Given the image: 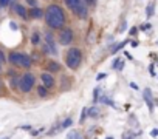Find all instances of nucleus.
I'll return each instance as SVG.
<instances>
[{
  "instance_id": "obj_1",
  "label": "nucleus",
  "mask_w": 158,
  "mask_h": 139,
  "mask_svg": "<svg viewBox=\"0 0 158 139\" xmlns=\"http://www.w3.org/2000/svg\"><path fill=\"white\" fill-rule=\"evenodd\" d=\"M65 12L59 5H50L45 11V22L51 30H62L65 25Z\"/></svg>"
},
{
  "instance_id": "obj_2",
  "label": "nucleus",
  "mask_w": 158,
  "mask_h": 139,
  "mask_svg": "<svg viewBox=\"0 0 158 139\" xmlns=\"http://www.w3.org/2000/svg\"><path fill=\"white\" fill-rule=\"evenodd\" d=\"M65 62H67V67L70 70H76L82 62V51L79 48H70V50L67 51Z\"/></svg>"
},
{
  "instance_id": "obj_3",
  "label": "nucleus",
  "mask_w": 158,
  "mask_h": 139,
  "mask_svg": "<svg viewBox=\"0 0 158 139\" xmlns=\"http://www.w3.org/2000/svg\"><path fill=\"white\" fill-rule=\"evenodd\" d=\"M34 82H36V77H34L31 73H25L22 77L19 79V90L22 93H30L34 87Z\"/></svg>"
},
{
  "instance_id": "obj_4",
  "label": "nucleus",
  "mask_w": 158,
  "mask_h": 139,
  "mask_svg": "<svg viewBox=\"0 0 158 139\" xmlns=\"http://www.w3.org/2000/svg\"><path fill=\"white\" fill-rule=\"evenodd\" d=\"M73 30H70V28H65V30H60L59 33V42H60V45H70L71 42H73Z\"/></svg>"
},
{
  "instance_id": "obj_5",
  "label": "nucleus",
  "mask_w": 158,
  "mask_h": 139,
  "mask_svg": "<svg viewBox=\"0 0 158 139\" xmlns=\"http://www.w3.org/2000/svg\"><path fill=\"white\" fill-rule=\"evenodd\" d=\"M65 5H67V8L70 11H73L74 14H78L82 6H85L84 0H65Z\"/></svg>"
},
{
  "instance_id": "obj_6",
  "label": "nucleus",
  "mask_w": 158,
  "mask_h": 139,
  "mask_svg": "<svg viewBox=\"0 0 158 139\" xmlns=\"http://www.w3.org/2000/svg\"><path fill=\"white\" fill-rule=\"evenodd\" d=\"M40 80H42V83H44V87L48 90V88H53L54 87V83H56V80H54V77H53V74H50V73H42L40 74Z\"/></svg>"
},
{
  "instance_id": "obj_7",
  "label": "nucleus",
  "mask_w": 158,
  "mask_h": 139,
  "mask_svg": "<svg viewBox=\"0 0 158 139\" xmlns=\"http://www.w3.org/2000/svg\"><path fill=\"white\" fill-rule=\"evenodd\" d=\"M48 71L47 73H50V74H53V73H59L60 70H62V67H60V64L59 62H56V60H48L47 62V67H45Z\"/></svg>"
},
{
  "instance_id": "obj_8",
  "label": "nucleus",
  "mask_w": 158,
  "mask_h": 139,
  "mask_svg": "<svg viewBox=\"0 0 158 139\" xmlns=\"http://www.w3.org/2000/svg\"><path fill=\"white\" fill-rule=\"evenodd\" d=\"M143 97H144V101H146V104H147V107H149V111L150 113H154V99H152V91H150L149 88H146L144 90V94H143Z\"/></svg>"
},
{
  "instance_id": "obj_9",
  "label": "nucleus",
  "mask_w": 158,
  "mask_h": 139,
  "mask_svg": "<svg viewBox=\"0 0 158 139\" xmlns=\"http://www.w3.org/2000/svg\"><path fill=\"white\" fill-rule=\"evenodd\" d=\"M31 64H33V59L30 57L28 54H20V64H19V67H23V68H30L31 67Z\"/></svg>"
},
{
  "instance_id": "obj_10",
  "label": "nucleus",
  "mask_w": 158,
  "mask_h": 139,
  "mask_svg": "<svg viewBox=\"0 0 158 139\" xmlns=\"http://www.w3.org/2000/svg\"><path fill=\"white\" fill-rule=\"evenodd\" d=\"M20 54H22V53L11 51V53H9V56H8L9 64H12V65H17V67H19V64H20Z\"/></svg>"
},
{
  "instance_id": "obj_11",
  "label": "nucleus",
  "mask_w": 158,
  "mask_h": 139,
  "mask_svg": "<svg viewBox=\"0 0 158 139\" xmlns=\"http://www.w3.org/2000/svg\"><path fill=\"white\" fill-rule=\"evenodd\" d=\"M42 16H44V11L40 8H37V6L36 8H31L30 12H28V17H31V19H40Z\"/></svg>"
},
{
  "instance_id": "obj_12",
  "label": "nucleus",
  "mask_w": 158,
  "mask_h": 139,
  "mask_svg": "<svg viewBox=\"0 0 158 139\" xmlns=\"http://www.w3.org/2000/svg\"><path fill=\"white\" fill-rule=\"evenodd\" d=\"M14 9H16V12L19 14L20 17H23V19H28V12H26V9L23 8L22 5H16V6H14Z\"/></svg>"
},
{
  "instance_id": "obj_13",
  "label": "nucleus",
  "mask_w": 158,
  "mask_h": 139,
  "mask_svg": "<svg viewBox=\"0 0 158 139\" xmlns=\"http://www.w3.org/2000/svg\"><path fill=\"white\" fill-rule=\"evenodd\" d=\"M37 94H39L40 97H47V96H48V90H47L44 85H40V87H37Z\"/></svg>"
},
{
  "instance_id": "obj_14",
  "label": "nucleus",
  "mask_w": 158,
  "mask_h": 139,
  "mask_svg": "<svg viewBox=\"0 0 158 139\" xmlns=\"http://www.w3.org/2000/svg\"><path fill=\"white\" fill-rule=\"evenodd\" d=\"M113 68H116L118 71H121V70L124 68V62H121L119 59H115V62H113Z\"/></svg>"
},
{
  "instance_id": "obj_15",
  "label": "nucleus",
  "mask_w": 158,
  "mask_h": 139,
  "mask_svg": "<svg viewBox=\"0 0 158 139\" xmlns=\"http://www.w3.org/2000/svg\"><path fill=\"white\" fill-rule=\"evenodd\" d=\"M39 40H40L39 33H34V34H33V37H31V43H33V45H37V43H39Z\"/></svg>"
},
{
  "instance_id": "obj_16",
  "label": "nucleus",
  "mask_w": 158,
  "mask_h": 139,
  "mask_svg": "<svg viewBox=\"0 0 158 139\" xmlns=\"http://www.w3.org/2000/svg\"><path fill=\"white\" fill-rule=\"evenodd\" d=\"M71 124H73V119H70V117H68V119H65L62 124H60V128H67V127H70Z\"/></svg>"
},
{
  "instance_id": "obj_17",
  "label": "nucleus",
  "mask_w": 158,
  "mask_h": 139,
  "mask_svg": "<svg viewBox=\"0 0 158 139\" xmlns=\"http://www.w3.org/2000/svg\"><path fill=\"white\" fill-rule=\"evenodd\" d=\"M87 116H88V110L84 108V110H82V113H81V119H79V122L82 124V122L85 121V117H87Z\"/></svg>"
},
{
  "instance_id": "obj_18",
  "label": "nucleus",
  "mask_w": 158,
  "mask_h": 139,
  "mask_svg": "<svg viewBox=\"0 0 158 139\" xmlns=\"http://www.w3.org/2000/svg\"><path fill=\"white\" fill-rule=\"evenodd\" d=\"M126 43H127V42H121V43H118V45H116V46H113V48H112V53H116V51H118V50H121V48H122V46H124Z\"/></svg>"
},
{
  "instance_id": "obj_19",
  "label": "nucleus",
  "mask_w": 158,
  "mask_h": 139,
  "mask_svg": "<svg viewBox=\"0 0 158 139\" xmlns=\"http://www.w3.org/2000/svg\"><path fill=\"white\" fill-rule=\"evenodd\" d=\"M88 114H90L92 117H96V116L99 114V110H98V108L95 107V108H92V110H90V113H88Z\"/></svg>"
},
{
  "instance_id": "obj_20",
  "label": "nucleus",
  "mask_w": 158,
  "mask_h": 139,
  "mask_svg": "<svg viewBox=\"0 0 158 139\" xmlns=\"http://www.w3.org/2000/svg\"><path fill=\"white\" fill-rule=\"evenodd\" d=\"M146 14H147V17H150V16H152V14H154V5H149V6H147Z\"/></svg>"
},
{
  "instance_id": "obj_21",
  "label": "nucleus",
  "mask_w": 158,
  "mask_h": 139,
  "mask_svg": "<svg viewBox=\"0 0 158 139\" xmlns=\"http://www.w3.org/2000/svg\"><path fill=\"white\" fill-rule=\"evenodd\" d=\"M26 3H28L30 6H33V8H36V6H37V2H36V0H26Z\"/></svg>"
},
{
  "instance_id": "obj_22",
  "label": "nucleus",
  "mask_w": 158,
  "mask_h": 139,
  "mask_svg": "<svg viewBox=\"0 0 158 139\" xmlns=\"http://www.w3.org/2000/svg\"><path fill=\"white\" fill-rule=\"evenodd\" d=\"M9 3V0H0V6H6Z\"/></svg>"
},
{
  "instance_id": "obj_23",
  "label": "nucleus",
  "mask_w": 158,
  "mask_h": 139,
  "mask_svg": "<svg viewBox=\"0 0 158 139\" xmlns=\"http://www.w3.org/2000/svg\"><path fill=\"white\" fill-rule=\"evenodd\" d=\"M85 3H88L90 6H93V5H96V0H85Z\"/></svg>"
},
{
  "instance_id": "obj_24",
  "label": "nucleus",
  "mask_w": 158,
  "mask_h": 139,
  "mask_svg": "<svg viewBox=\"0 0 158 139\" xmlns=\"http://www.w3.org/2000/svg\"><path fill=\"white\" fill-rule=\"evenodd\" d=\"M2 62H5V54H3V51H0V64Z\"/></svg>"
},
{
  "instance_id": "obj_25",
  "label": "nucleus",
  "mask_w": 158,
  "mask_h": 139,
  "mask_svg": "<svg viewBox=\"0 0 158 139\" xmlns=\"http://www.w3.org/2000/svg\"><path fill=\"white\" fill-rule=\"evenodd\" d=\"M136 31H138V30H136V28H132V30H130V36H135V34H136Z\"/></svg>"
},
{
  "instance_id": "obj_26",
  "label": "nucleus",
  "mask_w": 158,
  "mask_h": 139,
  "mask_svg": "<svg viewBox=\"0 0 158 139\" xmlns=\"http://www.w3.org/2000/svg\"><path fill=\"white\" fill-rule=\"evenodd\" d=\"M40 131H42V130H33V131H31V135H33V136H37Z\"/></svg>"
},
{
  "instance_id": "obj_27",
  "label": "nucleus",
  "mask_w": 158,
  "mask_h": 139,
  "mask_svg": "<svg viewBox=\"0 0 158 139\" xmlns=\"http://www.w3.org/2000/svg\"><path fill=\"white\" fill-rule=\"evenodd\" d=\"M150 135H152V136H158V128L152 130V131H150Z\"/></svg>"
},
{
  "instance_id": "obj_28",
  "label": "nucleus",
  "mask_w": 158,
  "mask_h": 139,
  "mask_svg": "<svg viewBox=\"0 0 158 139\" xmlns=\"http://www.w3.org/2000/svg\"><path fill=\"white\" fill-rule=\"evenodd\" d=\"M150 74L155 76V71H154V65H150Z\"/></svg>"
},
{
  "instance_id": "obj_29",
  "label": "nucleus",
  "mask_w": 158,
  "mask_h": 139,
  "mask_svg": "<svg viewBox=\"0 0 158 139\" xmlns=\"http://www.w3.org/2000/svg\"><path fill=\"white\" fill-rule=\"evenodd\" d=\"M104 77H106V74H99V76H98V80H101V79H104Z\"/></svg>"
},
{
  "instance_id": "obj_30",
  "label": "nucleus",
  "mask_w": 158,
  "mask_h": 139,
  "mask_svg": "<svg viewBox=\"0 0 158 139\" xmlns=\"http://www.w3.org/2000/svg\"><path fill=\"white\" fill-rule=\"evenodd\" d=\"M3 88V83H2V80H0V90H2Z\"/></svg>"
},
{
  "instance_id": "obj_31",
  "label": "nucleus",
  "mask_w": 158,
  "mask_h": 139,
  "mask_svg": "<svg viewBox=\"0 0 158 139\" xmlns=\"http://www.w3.org/2000/svg\"><path fill=\"white\" fill-rule=\"evenodd\" d=\"M107 139H113V138H112V136H108V138H107Z\"/></svg>"
},
{
  "instance_id": "obj_32",
  "label": "nucleus",
  "mask_w": 158,
  "mask_h": 139,
  "mask_svg": "<svg viewBox=\"0 0 158 139\" xmlns=\"http://www.w3.org/2000/svg\"><path fill=\"white\" fill-rule=\"evenodd\" d=\"M0 71H2V64H0Z\"/></svg>"
}]
</instances>
